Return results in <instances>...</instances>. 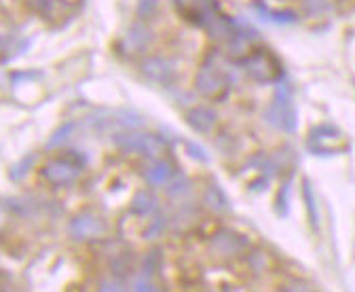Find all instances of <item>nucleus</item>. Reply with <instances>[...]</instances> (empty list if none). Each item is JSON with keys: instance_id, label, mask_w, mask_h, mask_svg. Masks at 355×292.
Here are the masks:
<instances>
[{"instance_id": "393cba45", "label": "nucleus", "mask_w": 355, "mask_h": 292, "mask_svg": "<svg viewBox=\"0 0 355 292\" xmlns=\"http://www.w3.org/2000/svg\"><path fill=\"white\" fill-rule=\"evenodd\" d=\"M98 292H125V286H123V282L116 275L114 277H104L100 282Z\"/></svg>"}, {"instance_id": "c756f323", "label": "nucleus", "mask_w": 355, "mask_h": 292, "mask_svg": "<svg viewBox=\"0 0 355 292\" xmlns=\"http://www.w3.org/2000/svg\"><path fill=\"white\" fill-rule=\"evenodd\" d=\"M3 218H5V214H3V212H0V221H3Z\"/></svg>"}, {"instance_id": "aec40b11", "label": "nucleus", "mask_w": 355, "mask_h": 292, "mask_svg": "<svg viewBox=\"0 0 355 292\" xmlns=\"http://www.w3.org/2000/svg\"><path fill=\"white\" fill-rule=\"evenodd\" d=\"M167 227H169V218L165 214H155L153 221H150V225L146 227L144 237L146 239H157V237H161L167 231Z\"/></svg>"}, {"instance_id": "2eb2a0df", "label": "nucleus", "mask_w": 355, "mask_h": 292, "mask_svg": "<svg viewBox=\"0 0 355 292\" xmlns=\"http://www.w3.org/2000/svg\"><path fill=\"white\" fill-rule=\"evenodd\" d=\"M256 9V15L264 22H269V24H282V26H290V24H296V13L292 11H273L269 7H264L262 3H254L252 5Z\"/></svg>"}, {"instance_id": "20e7f679", "label": "nucleus", "mask_w": 355, "mask_h": 292, "mask_svg": "<svg viewBox=\"0 0 355 292\" xmlns=\"http://www.w3.org/2000/svg\"><path fill=\"white\" fill-rule=\"evenodd\" d=\"M83 165L72 159H51L40 168L42 180H47L53 187H70L80 178Z\"/></svg>"}, {"instance_id": "9d476101", "label": "nucleus", "mask_w": 355, "mask_h": 292, "mask_svg": "<svg viewBox=\"0 0 355 292\" xmlns=\"http://www.w3.org/2000/svg\"><path fill=\"white\" fill-rule=\"evenodd\" d=\"M142 72L148 80L157 83V85H167L173 78V68L165 58H146L142 62Z\"/></svg>"}, {"instance_id": "ddd939ff", "label": "nucleus", "mask_w": 355, "mask_h": 292, "mask_svg": "<svg viewBox=\"0 0 355 292\" xmlns=\"http://www.w3.org/2000/svg\"><path fill=\"white\" fill-rule=\"evenodd\" d=\"M150 40H153V34L146 26L142 24H136V26H131L127 30V36H125V49L129 53H140L144 51L148 45H150Z\"/></svg>"}, {"instance_id": "5701e85b", "label": "nucleus", "mask_w": 355, "mask_h": 292, "mask_svg": "<svg viewBox=\"0 0 355 292\" xmlns=\"http://www.w3.org/2000/svg\"><path fill=\"white\" fill-rule=\"evenodd\" d=\"M72 132H74V123H64L62 128H60V130L49 138V148H58L60 144H64Z\"/></svg>"}, {"instance_id": "6e6552de", "label": "nucleus", "mask_w": 355, "mask_h": 292, "mask_svg": "<svg viewBox=\"0 0 355 292\" xmlns=\"http://www.w3.org/2000/svg\"><path fill=\"white\" fill-rule=\"evenodd\" d=\"M106 225L96 214H78L68 223V235L74 241H89L104 235Z\"/></svg>"}, {"instance_id": "f257e3e1", "label": "nucleus", "mask_w": 355, "mask_h": 292, "mask_svg": "<svg viewBox=\"0 0 355 292\" xmlns=\"http://www.w3.org/2000/svg\"><path fill=\"white\" fill-rule=\"evenodd\" d=\"M264 117L271 125H275V128H279V130H284L288 134L296 132L298 119H296V110L292 106V92H290V87L286 85V83H282V85L277 87L275 100L269 104Z\"/></svg>"}, {"instance_id": "a211bd4d", "label": "nucleus", "mask_w": 355, "mask_h": 292, "mask_svg": "<svg viewBox=\"0 0 355 292\" xmlns=\"http://www.w3.org/2000/svg\"><path fill=\"white\" fill-rule=\"evenodd\" d=\"M24 3L32 13L40 17H51L58 9V0H24Z\"/></svg>"}, {"instance_id": "c85d7f7f", "label": "nucleus", "mask_w": 355, "mask_h": 292, "mask_svg": "<svg viewBox=\"0 0 355 292\" xmlns=\"http://www.w3.org/2000/svg\"><path fill=\"white\" fill-rule=\"evenodd\" d=\"M187 148H189V153H191L195 159H199V161H207V153H205L199 144H189Z\"/></svg>"}, {"instance_id": "f03ea898", "label": "nucleus", "mask_w": 355, "mask_h": 292, "mask_svg": "<svg viewBox=\"0 0 355 292\" xmlns=\"http://www.w3.org/2000/svg\"><path fill=\"white\" fill-rule=\"evenodd\" d=\"M243 68L248 76L254 78L256 83H275L282 76V66L277 58L266 49H256L250 55H245Z\"/></svg>"}, {"instance_id": "9b49d317", "label": "nucleus", "mask_w": 355, "mask_h": 292, "mask_svg": "<svg viewBox=\"0 0 355 292\" xmlns=\"http://www.w3.org/2000/svg\"><path fill=\"white\" fill-rule=\"evenodd\" d=\"M187 123L199 134H209L218 125V117L207 106H195L187 112Z\"/></svg>"}, {"instance_id": "4468645a", "label": "nucleus", "mask_w": 355, "mask_h": 292, "mask_svg": "<svg viewBox=\"0 0 355 292\" xmlns=\"http://www.w3.org/2000/svg\"><path fill=\"white\" fill-rule=\"evenodd\" d=\"M129 210L133 216L148 218L157 212V197L148 191H140V193H136V197L131 199Z\"/></svg>"}, {"instance_id": "a878e982", "label": "nucleus", "mask_w": 355, "mask_h": 292, "mask_svg": "<svg viewBox=\"0 0 355 292\" xmlns=\"http://www.w3.org/2000/svg\"><path fill=\"white\" fill-rule=\"evenodd\" d=\"M133 292H159V290H157V286L150 282L148 275H142V277L136 280V284H133Z\"/></svg>"}, {"instance_id": "bb28decb", "label": "nucleus", "mask_w": 355, "mask_h": 292, "mask_svg": "<svg viewBox=\"0 0 355 292\" xmlns=\"http://www.w3.org/2000/svg\"><path fill=\"white\" fill-rule=\"evenodd\" d=\"M284 292H313L304 280H290L286 286H284Z\"/></svg>"}, {"instance_id": "7c9ffc66", "label": "nucleus", "mask_w": 355, "mask_h": 292, "mask_svg": "<svg viewBox=\"0 0 355 292\" xmlns=\"http://www.w3.org/2000/svg\"><path fill=\"white\" fill-rule=\"evenodd\" d=\"M0 43H3V38H0ZM0 49H3V45H0Z\"/></svg>"}, {"instance_id": "4be33fe9", "label": "nucleus", "mask_w": 355, "mask_h": 292, "mask_svg": "<svg viewBox=\"0 0 355 292\" xmlns=\"http://www.w3.org/2000/svg\"><path fill=\"white\" fill-rule=\"evenodd\" d=\"M245 261H248V267L252 271H264L266 269V257L262 250H248L245 252Z\"/></svg>"}, {"instance_id": "dca6fc26", "label": "nucleus", "mask_w": 355, "mask_h": 292, "mask_svg": "<svg viewBox=\"0 0 355 292\" xmlns=\"http://www.w3.org/2000/svg\"><path fill=\"white\" fill-rule=\"evenodd\" d=\"M205 203L211 212H227V207H229L227 195L222 193V189H218L216 184L205 189Z\"/></svg>"}, {"instance_id": "7ed1b4c3", "label": "nucleus", "mask_w": 355, "mask_h": 292, "mask_svg": "<svg viewBox=\"0 0 355 292\" xmlns=\"http://www.w3.org/2000/svg\"><path fill=\"white\" fill-rule=\"evenodd\" d=\"M114 142L121 151L131 153V155H142V157H157L163 151V140H159L153 134H144V132H133V130H125L121 134L114 136Z\"/></svg>"}, {"instance_id": "f8f14e48", "label": "nucleus", "mask_w": 355, "mask_h": 292, "mask_svg": "<svg viewBox=\"0 0 355 292\" xmlns=\"http://www.w3.org/2000/svg\"><path fill=\"white\" fill-rule=\"evenodd\" d=\"M173 178H175V170L171 168V163H167L163 159L148 163L144 170V180L150 187H167Z\"/></svg>"}, {"instance_id": "39448f33", "label": "nucleus", "mask_w": 355, "mask_h": 292, "mask_svg": "<svg viewBox=\"0 0 355 292\" xmlns=\"http://www.w3.org/2000/svg\"><path fill=\"white\" fill-rule=\"evenodd\" d=\"M209 252L218 259H235L248 252V239L233 229H218L209 237Z\"/></svg>"}, {"instance_id": "cd10ccee", "label": "nucleus", "mask_w": 355, "mask_h": 292, "mask_svg": "<svg viewBox=\"0 0 355 292\" xmlns=\"http://www.w3.org/2000/svg\"><path fill=\"white\" fill-rule=\"evenodd\" d=\"M32 159L34 157H28V159H24V161H19L17 165H15V168L11 170V176L15 178V180H19L24 174H28V170L32 168Z\"/></svg>"}, {"instance_id": "6ab92c4d", "label": "nucleus", "mask_w": 355, "mask_h": 292, "mask_svg": "<svg viewBox=\"0 0 355 292\" xmlns=\"http://www.w3.org/2000/svg\"><path fill=\"white\" fill-rule=\"evenodd\" d=\"M302 11L306 17H324L330 13V3L328 0H302Z\"/></svg>"}, {"instance_id": "f3484780", "label": "nucleus", "mask_w": 355, "mask_h": 292, "mask_svg": "<svg viewBox=\"0 0 355 292\" xmlns=\"http://www.w3.org/2000/svg\"><path fill=\"white\" fill-rule=\"evenodd\" d=\"M302 195H304L309 218H311V223H313V227L318 229L320 227V212H318V203H315V193H313V189H311L309 180L302 182Z\"/></svg>"}, {"instance_id": "423d86ee", "label": "nucleus", "mask_w": 355, "mask_h": 292, "mask_svg": "<svg viewBox=\"0 0 355 292\" xmlns=\"http://www.w3.org/2000/svg\"><path fill=\"white\" fill-rule=\"evenodd\" d=\"M229 85L231 80L227 74H222L211 62H207L199 72H197V78H195V87L201 96L209 98V100H220L229 92Z\"/></svg>"}, {"instance_id": "412c9836", "label": "nucleus", "mask_w": 355, "mask_h": 292, "mask_svg": "<svg viewBox=\"0 0 355 292\" xmlns=\"http://www.w3.org/2000/svg\"><path fill=\"white\" fill-rule=\"evenodd\" d=\"M167 193L173 197V199H182V197H187L189 193H191V180H187V178H173L169 184H167Z\"/></svg>"}, {"instance_id": "1a4fd4ad", "label": "nucleus", "mask_w": 355, "mask_h": 292, "mask_svg": "<svg viewBox=\"0 0 355 292\" xmlns=\"http://www.w3.org/2000/svg\"><path fill=\"white\" fill-rule=\"evenodd\" d=\"M173 5L184 19L197 26H205V22L218 13L216 0H173Z\"/></svg>"}, {"instance_id": "0eeeda50", "label": "nucleus", "mask_w": 355, "mask_h": 292, "mask_svg": "<svg viewBox=\"0 0 355 292\" xmlns=\"http://www.w3.org/2000/svg\"><path fill=\"white\" fill-rule=\"evenodd\" d=\"M306 144H309L311 153L322 155V157L336 155V153L345 151V138L336 128H332V125H320V128L311 130Z\"/></svg>"}, {"instance_id": "b1692460", "label": "nucleus", "mask_w": 355, "mask_h": 292, "mask_svg": "<svg viewBox=\"0 0 355 292\" xmlns=\"http://www.w3.org/2000/svg\"><path fill=\"white\" fill-rule=\"evenodd\" d=\"M157 11H159V0H140V3H138V15L142 19L155 17Z\"/></svg>"}]
</instances>
